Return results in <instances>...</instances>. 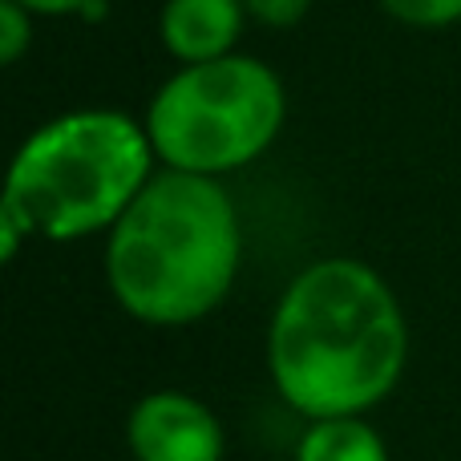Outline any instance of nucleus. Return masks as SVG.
<instances>
[{"mask_svg": "<svg viewBox=\"0 0 461 461\" xmlns=\"http://www.w3.org/2000/svg\"><path fill=\"white\" fill-rule=\"evenodd\" d=\"M32 45V13L16 0H0V65H16Z\"/></svg>", "mask_w": 461, "mask_h": 461, "instance_id": "1a4fd4ad", "label": "nucleus"}, {"mask_svg": "<svg viewBox=\"0 0 461 461\" xmlns=\"http://www.w3.org/2000/svg\"><path fill=\"white\" fill-rule=\"evenodd\" d=\"M287 89L259 57L178 65L146 105V134L167 170L223 178L251 167L279 138Z\"/></svg>", "mask_w": 461, "mask_h": 461, "instance_id": "20e7f679", "label": "nucleus"}, {"mask_svg": "<svg viewBox=\"0 0 461 461\" xmlns=\"http://www.w3.org/2000/svg\"><path fill=\"white\" fill-rule=\"evenodd\" d=\"M376 5L409 29H449L461 21V0H376Z\"/></svg>", "mask_w": 461, "mask_h": 461, "instance_id": "6e6552de", "label": "nucleus"}, {"mask_svg": "<svg viewBox=\"0 0 461 461\" xmlns=\"http://www.w3.org/2000/svg\"><path fill=\"white\" fill-rule=\"evenodd\" d=\"M243 263V227L219 178L167 170L105 235V284L130 320L191 328L230 295Z\"/></svg>", "mask_w": 461, "mask_h": 461, "instance_id": "f03ea898", "label": "nucleus"}, {"mask_svg": "<svg viewBox=\"0 0 461 461\" xmlns=\"http://www.w3.org/2000/svg\"><path fill=\"white\" fill-rule=\"evenodd\" d=\"M126 449L134 461H227V429L194 393L154 389L130 409Z\"/></svg>", "mask_w": 461, "mask_h": 461, "instance_id": "39448f33", "label": "nucleus"}, {"mask_svg": "<svg viewBox=\"0 0 461 461\" xmlns=\"http://www.w3.org/2000/svg\"><path fill=\"white\" fill-rule=\"evenodd\" d=\"M32 16H81L89 8V0H16Z\"/></svg>", "mask_w": 461, "mask_h": 461, "instance_id": "9b49d317", "label": "nucleus"}, {"mask_svg": "<svg viewBox=\"0 0 461 461\" xmlns=\"http://www.w3.org/2000/svg\"><path fill=\"white\" fill-rule=\"evenodd\" d=\"M146 122L126 110H69L21 142L8 167L0 211L29 239L77 243L110 235L113 223L158 175Z\"/></svg>", "mask_w": 461, "mask_h": 461, "instance_id": "7ed1b4c3", "label": "nucleus"}, {"mask_svg": "<svg viewBox=\"0 0 461 461\" xmlns=\"http://www.w3.org/2000/svg\"><path fill=\"white\" fill-rule=\"evenodd\" d=\"M409 365V320L376 267L352 255L308 263L267 324V376L303 421L368 417Z\"/></svg>", "mask_w": 461, "mask_h": 461, "instance_id": "f257e3e1", "label": "nucleus"}, {"mask_svg": "<svg viewBox=\"0 0 461 461\" xmlns=\"http://www.w3.org/2000/svg\"><path fill=\"white\" fill-rule=\"evenodd\" d=\"M29 239V230H24L21 223H16L13 215H5L0 211V259L5 263H13L16 259V251H21V243Z\"/></svg>", "mask_w": 461, "mask_h": 461, "instance_id": "f8f14e48", "label": "nucleus"}, {"mask_svg": "<svg viewBox=\"0 0 461 461\" xmlns=\"http://www.w3.org/2000/svg\"><path fill=\"white\" fill-rule=\"evenodd\" d=\"M292 461H389V446L368 417L303 421Z\"/></svg>", "mask_w": 461, "mask_h": 461, "instance_id": "0eeeda50", "label": "nucleus"}, {"mask_svg": "<svg viewBox=\"0 0 461 461\" xmlns=\"http://www.w3.org/2000/svg\"><path fill=\"white\" fill-rule=\"evenodd\" d=\"M243 8H247V21L284 32V29H295L308 16L312 0H243Z\"/></svg>", "mask_w": 461, "mask_h": 461, "instance_id": "9d476101", "label": "nucleus"}, {"mask_svg": "<svg viewBox=\"0 0 461 461\" xmlns=\"http://www.w3.org/2000/svg\"><path fill=\"white\" fill-rule=\"evenodd\" d=\"M243 24V0H167L158 13V37L178 65H203L235 53Z\"/></svg>", "mask_w": 461, "mask_h": 461, "instance_id": "423d86ee", "label": "nucleus"}]
</instances>
